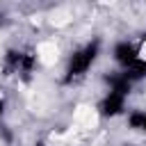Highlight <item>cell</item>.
I'll list each match as a JSON object with an SVG mask.
<instances>
[{
  "label": "cell",
  "mask_w": 146,
  "mask_h": 146,
  "mask_svg": "<svg viewBox=\"0 0 146 146\" xmlns=\"http://www.w3.org/2000/svg\"><path fill=\"white\" fill-rule=\"evenodd\" d=\"M123 107H125V96H121V94H114V91H110L103 100H100V105H98V112H100V116H116V114H121L123 112Z\"/></svg>",
  "instance_id": "2"
},
{
  "label": "cell",
  "mask_w": 146,
  "mask_h": 146,
  "mask_svg": "<svg viewBox=\"0 0 146 146\" xmlns=\"http://www.w3.org/2000/svg\"><path fill=\"white\" fill-rule=\"evenodd\" d=\"M141 130L146 132V112H144V121H141Z\"/></svg>",
  "instance_id": "7"
},
{
  "label": "cell",
  "mask_w": 146,
  "mask_h": 146,
  "mask_svg": "<svg viewBox=\"0 0 146 146\" xmlns=\"http://www.w3.org/2000/svg\"><path fill=\"white\" fill-rule=\"evenodd\" d=\"M112 55H114V62L125 68L128 64H132V62L139 57V48H137L135 43H130V41H119V43L114 46V52H112Z\"/></svg>",
  "instance_id": "3"
},
{
  "label": "cell",
  "mask_w": 146,
  "mask_h": 146,
  "mask_svg": "<svg viewBox=\"0 0 146 146\" xmlns=\"http://www.w3.org/2000/svg\"><path fill=\"white\" fill-rule=\"evenodd\" d=\"M2 112H5V100H0V116H2Z\"/></svg>",
  "instance_id": "8"
},
{
  "label": "cell",
  "mask_w": 146,
  "mask_h": 146,
  "mask_svg": "<svg viewBox=\"0 0 146 146\" xmlns=\"http://www.w3.org/2000/svg\"><path fill=\"white\" fill-rule=\"evenodd\" d=\"M98 52H100V41H98V39H94V41H89L87 46H82L80 50H75V52L68 57L66 82H71V80H75V78H82V75L91 68V64L96 62Z\"/></svg>",
  "instance_id": "1"
},
{
  "label": "cell",
  "mask_w": 146,
  "mask_h": 146,
  "mask_svg": "<svg viewBox=\"0 0 146 146\" xmlns=\"http://www.w3.org/2000/svg\"><path fill=\"white\" fill-rule=\"evenodd\" d=\"M36 146H43V144H36Z\"/></svg>",
  "instance_id": "9"
},
{
  "label": "cell",
  "mask_w": 146,
  "mask_h": 146,
  "mask_svg": "<svg viewBox=\"0 0 146 146\" xmlns=\"http://www.w3.org/2000/svg\"><path fill=\"white\" fill-rule=\"evenodd\" d=\"M21 62H23V52L21 50H7V55H5V71H21Z\"/></svg>",
  "instance_id": "6"
},
{
  "label": "cell",
  "mask_w": 146,
  "mask_h": 146,
  "mask_svg": "<svg viewBox=\"0 0 146 146\" xmlns=\"http://www.w3.org/2000/svg\"><path fill=\"white\" fill-rule=\"evenodd\" d=\"M107 82H110V91L121 94V96H128L130 89H132V82H128V80L123 78V73H112V75H107Z\"/></svg>",
  "instance_id": "5"
},
{
  "label": "cell",
  "mask_w": 146,
  "mask_h": 146,
  "mask_svg": "<svg viewBox=\"0 0 146 146\" xmlns=\"http://www.w3.org/2000/svg\"><path fill=\"white\" fill-rule=\"evenodd\" d=\"M121 73H123V78H125L128 82H132V84L139 82V80H144V78H146V59H139V57H137V59H135L132 64H128Z\"/></svg>",
  "instance_id": "4"
}]
</instances>
